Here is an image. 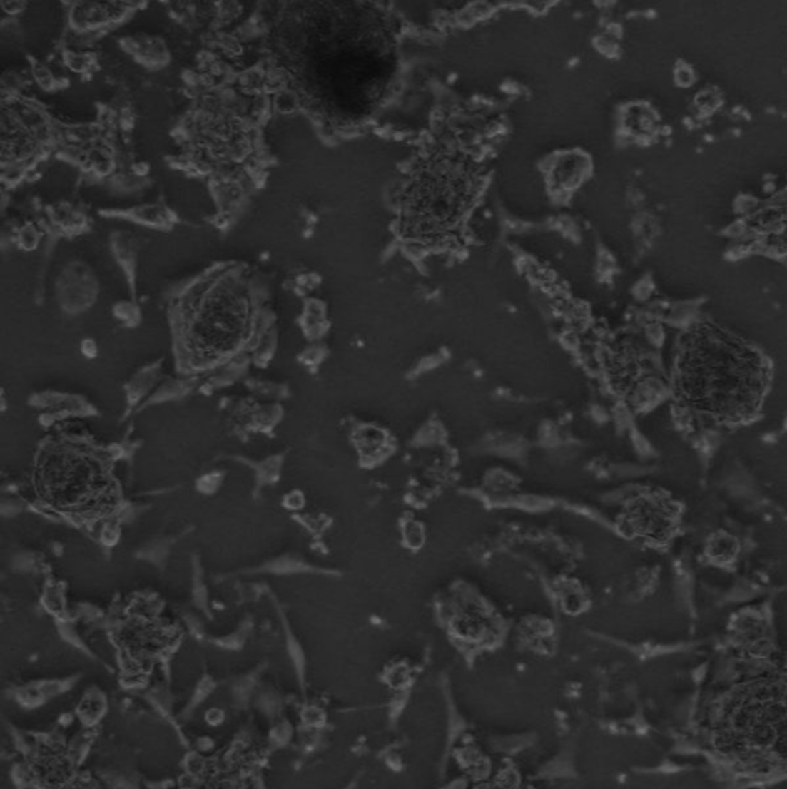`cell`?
<instances>
[{
    "label": "cell",
    "mask_w": 787,
    "mask_h": 789,
    "mask_svg": "<svg viewBox=\"0 0 787 789\" xmlns=\"http://www.w3.org/2000/svg\"><path fill=\"white\" fill-rule=\"evenodd\" d=\"M205 721H207V725H210L213 728H218L223 723V721H225V712H223V709H220V708H210L205 712Z\"/></svg>",
    "instance_id": "7c38bea8"
},
{
    "label": "cell",
    "mask_w": 787,
    "mask_h": 789,
    "mask_svg": "<svg viewBox=\"0 0 787 789\" xmlns=\"http://www.w3.org/2000/svg\"><path fill=\"white\" fill-rule=\"evenodd\" d=\"M290 735H291L290 725L284 721V723L275 726V729L271 731V742L276 743L278 746H285L288 743Z\"/></svg>",
    "instance_id": "8fae6325"
},
{
    "label": "cell",
    "mask_w": 787,
    "mask_h": 789,
    "mask_svg": "<svg viewBox=\"0 0 787 789\" xmlns=\"http://www.w3.org/2000/svg\"><path fill=\"white\" fill-rule=\"evenodd\" d=\"M74 685L68 681H39L33 685H26L25 688L16 692V700L21 706L33 709L45 705L51 698L68 692Z\"/></svg>",
    "instance_id": "8992f818"
},
{
    "label": "cell",
    "mask_w": 787,
    "mask_h": 789,
    "mask_svg": "<svg viewBox=\"0 0 787 789\" xmlns=\"http://www.w3.org/2000/svg\"><path fill=\"white\" fill-rule=\"evenodd\" d=\"M769 370L763 356L738 336L696 324L684 336L676 362L679 397L720 422H744L761 406Z\"/></svg>",
    "instance_id": "6da1fadb"
},
{
    "label": "cell",
    "mask_w": 787,
    "mask_h": 789,
    "mask_svg": "<svg viewBox=\"0 0 787 789\" xmlns=\"http://www.w3.org/2000/svg\"><path fill=\"white\" fill-rule=\"evenodd\" d=\"M479 187L473 163L459 156H436L410 182L402 205V230L417 240H435L467 213Z\"/></svg>",
    "instance_id": "3957f363"
},
{
    "label": "cell",
    "mask_w": 787,
    "mask_h": 789,
    "mask_svg": "<svg viewBox=\"0 0 787 789\" xmlns=\"http://www.w3.org/2000/svg\"><path fill=\"white\" fill-rule=\"evenodd\" d=\"M630 531L654 541H666L676 526V507L664 498L639 499L627 514Z\"/></svg>",
    "instance_id": "5b68a950"
},
{
    "label": "cell",
    "mask_w": 787,
    "mask_h": 789,
    "mask_svg": "<svg viewBox=\"0 0 787 789\" xmlns=\"http://www.w3.org/2000/svg\"><path fill=\"white\" fill-rule=\"evenodd\" d=\"M259 706H260L262 711L267 712V714H270L271 717H273L280 708L279 700H278L276 694H273V692H267V694H262L259 697Z\"/></svg>",
    "instance_id": "30bf717a"
},
{
    "label": "cell",
    "mask_w": 787,
    "mask_h": 789,
    "mask_svg": "<svg viewBox=\"0 0 787 789\" xmlns=\"http://www.w3.org/2000/svg\"><path fill=\"white\" fill-rule=\"evenodd\" d=\"M248 327L247 307L242 301L220 296L194 309L183 329V344L193 364L208 365L235 352Z\"/></svg>",
    "instance_id": "277c9868"
},
{
    "label": "cell",
    "mask_w": 787,
    "mask_h": 789,
    "mask_svg": "<svg viewBox=\"0 0 787 789\" xmlns=\"http://www.w3.org/2000/svg\"><path fill=\"white\" fill-rule=\"evenodd\" d=\"M33 481L39 498L64 514L96 515L114 502L108 461L79 441H48L36 458Z\"/></svg>",
    "instance_id": "7a4b0ae2"
},
{
    "label": "cell",
    "mask_w": 787,
    "mask_h": 789,
    "mask_svg": "<svg viewBox=\"0 0 787 789\" xmlns=\"http://www.w3.org/2000/svg\"><path fill=\"white\" fill-rule=\"evenodd\" d=\"M215 688H216V685H213V683H211L210 680H208V681H200L199 685L196 686V689H194L193 696H191V698H190V703H188V706H187L186 711L190 712V711H193L194 708L200 706V705L203 703V700H205V698L211 694L213 689H215Z\"/></svg>",
    "instance_id": "9c48e42d"
},
{
    "label": "cell",
    "mask_w": 787,
    "mask_h": 789,
    "mask_svg": "<svg viewBox=\"0 0 787 789\" xmlns=\"http://www.w3.org/2000/svg\"><path fill=\"white\" fill-rule=\"evenodd\" d=\"M738 551H740V544H738L735 536L726 532H718L712 535L711 541L707 544L706 554L714 563L726 564L733 560Z\"/></svg>",
    "instance_id": "ba28073f"
},
{
    "label": "cell",
    "mask_w": 787,
    "mask_h": 789,
    "mask_svg": "<svg viewBox=\"0 0 787 789\" xmlns=\"http://www.w3.org/2000/svg\"><path fill=\"white\" fill-rule=\"evenodd\" d=\"M405 535H407V541H409L410 546H413V547L421 546L424 534H422V529L420 526L415 524V523H410V526L407 527Z\"/></svg>",
    "instance_id": "4fadbf2b"
},
{
    "label": "cell",
    "mask_w": 787,
    "mask_h": 789,
    "mask_svg": "<svg viewBox=\"0 0 787 789\" xmlns=\"http://www.w3.org/2000/svg\"><path fill=\"white\" fill-rule=\"evenodd\" d=\"M106 708L108 706H106V698L102 692H99V689H91L83 696L79 708H77V716L86 728H93L102 720Z\"/></svg>",
    "instance_id": "52a82bcc"
}]
</instances>
